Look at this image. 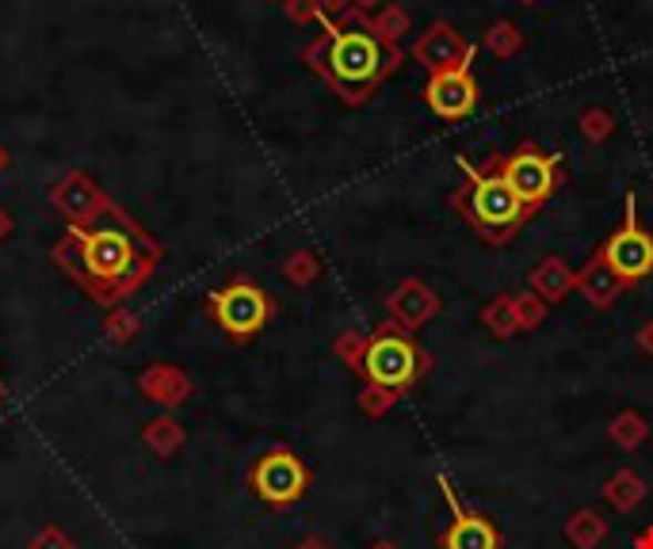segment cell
Listing matches in <instances>:
<instances>
[{"label":"cell","instance_id":"6da1fadb","mask_svg":"<svg viewBox=\"0 0 653 549\" xmlns=\"http://www.w3.org/2000/svg\"><path fill=\"white\" fill-rule=\"evenodd\" d=\"M161 260V240L137 226L119 203L96 226L65 229L50 248V263L103 309L126 305V298H134L157 274Z\"/></svg>","mask_w":653,"mask_h":549},{"label":"cell","instance_id":"7a4b0ae2","mask_svg":"<svg viewBox=\"0 0 653 549\" xmlns=\"http://www.w3.org/2000/svg\"><path fill=\"white\" fill-rule=\"evenodd\" d=\"M367 20H371V15L348 8L340 20L322 23L325 31L303 50V62L314 69V73L337 92V100L348 103V107L371 103L378 96V89L406 65V50L378 39V34L367 28Z\"/></svg>","mask_w":653,"mask_h":549},{"label":"cell","instance_id":"3957f363","mask_svg":"<svg viewBox=\"0 0 653 549\" xmlns=\"http://www.w3.org/2000/svg\"><path fill=\"white\" fill-rule=\"evenodd\" d=\"M462 184L451 191V210L467 221L475 234L493 248H504L531 221V206L504 184L497 172L470 165L467 157H459Z\"/></svg>","mask_w":653,"mask_h":549},{"label":"cell","instance_id":"277c9868","mask_svg":"<svg viewBox=\"0 0 653 549\" xmlns=\"http://www.w3.org/2000/svg\"><path fill=\"white\" fill-rule=\"evenodd\" d=\"M428 366H432V359H428V351L412 340V332L394 321H382L371 336H367L364 363H359L356 374L364 377L367 385H378V390L406 393L428 374Z\"/></svg>","mask_w":653,"mask_h":549},{"label":"cell","instance_id":"5b68a950","mask_svg":"<svg viewBox=\"0 0 653 549\" xmlns=\"http://www.w3.org/2000/svg\"><path fill=\"white\" fill-rule=\"evenodd\" d=\"M206 313L234 343H248L268 329V321L275 317V302L268 290L256 287L253 279H229L226 287L206 294Z\"/></svg>","mask_w":653,"mask_h":549},{"label":"cell","instance_id":"8992f818","mask_svg":"<svg viewBox=\"0 0 653 549\" xmlns=\"http://www.w3.org/2000/svg\"><path fill=\"white\" fill-rule=\"evenodd\" d=\"M486 168L497 172L531 210H539V206L558 191V184H562V157H558V153H543L531 142L516 145L512 153L489 157Z\"/></svg>","mask_w":653,"mask_h":549},{"label":"cell","instance_id":"52a82bcc","mask_svg":"<svg viewBox=\"0 0 653 549\" xmlns=\"http://www.w3.org/2000/svg\"><path fill=\"white\" fill-rule=\"evenodd\" d=\"M248 488L256 493V500L268 504V508L283 511L290 504H298L309 488V469L287 446H272L248 469Z\"/></svg>","mask_w":653,"mask_h":549},{"label":"cell","instance_id":"ba28073f","mask_svg":"<svg viewBox=\"0 0 653 549\" xmlns=\"http://www.w3.org/2000/svg\"><path fill=\"white\" fill-rule=\"evenodd\" d=\"M600 256L612 263L615 274H623L626 287L650 279L653 274V234H646L639 221V195L626 191V210H623V226L600 245Z\"/></svg>","mask_w":653,"mask_h":549},{"label":"cell","instance_id":"9c48e42d","mask_svg":"<svg viewBox=\"0 0 653 549\" xmlns=\"http://www.w3.org/2000/svg\"><path fill=\"white\" fill-rule=\"evenodd\" d=\"M50 206H54L58 214L65 218L69 229H89L96 226V221L108 218V210L115 206L108 191L96 184V179L89 176V172L81 168H69L62 176L54 179V187H50Z\"/></svg>","mask_w":653,"mask_h":549},{"label":"cell","instance_id":"30bf717a","mask_svg":"<svg viewBox=\"0 0 653 549\" xmlns=\"http://www.w3.org/2000/svg\"><path fill=\"white\" fill-rule=\"evenodd\" d=\"M412 62L425 65L428 73H447V69H470L478 58V46L470 39H462L459 28L447 20L428 23V31L417 34L412 42Z\"/></svg>","mask_w":653,"mask_h":549},{"label":"cell","instance_id":"8fae6325","mask_svg":"<svg viewBox=\"0 0 653 549\" xmlns=\"http://www.w3.org/2000/svg\"><path fill=\"white\" fill-rule=\"evenodd\" d=\"M478 81L475 69H447V73H428L425 84V103L436 118L443 123H459L478 111Z\"/></svg>","mask_w":653,"mask_h":549},{"label":"cell","instance_id":"7c38bea8","mask_svg":"<svg viewBox=\"0 0 653 549\" xmlns=\"http://www.w3.org/2000/svg\"><path fill=\"white\" fill-rule=\"evenodd\" d=\"M436 485H440L447 508H451V522H447V530L440 535L443 549H501V535H497V527L486 519V515L462 508L459 496H455V488H451V480L440 474L436 477Z\"/></svg>","mask_w":653,"mask_h":549},{"label":"cell","instance_id":"4fadbf2b","mask_svg":"<svg viewBox=\"0 0 653 549\" xmlns=\"http://www.w3.org/2000/svg\"><path fill=\"white\" fill-rule=\"evenodd\" d=\"M440 309H443V298L436 294L425 279H406L386 294V313H390V321L409 332H417V329H425L428 321H436Z\"/></svg>","mask_w":653,"mask_h":549},{"label":"cell","instance_id":"5bb4252c","mask_svg":"<svg viewBox=\"0 0 653 549\" xmlns=\"http://www.w3.org/2000/svg\"><path fill=\"white\" fill-rule=\"evenodd\" d=\"M137 393H142L145 401H153V405H161L165 412L180 408L187 397L195 393V382L187 371H180V366L172 363H153L145 366L142 374H137Z\"/></svg>","mask_w":653,"mask_h":549},{"label":"cell","instance_id":"9a60e30c","mask_svg":"<svg viewBox=\"0 0 653 549\" xmlns=\"http://www.w3.org/2000/svg\"><path fill=\"white\" fill-rule=\"evenodd\" d=\"M573 290L589 302L592 309H612L619 298L626 294V282H623V274H615L612 271V263L600 256V248L589 256V263L578 271V282H573Z\"/></svg>","mask_w":653,"mask_h":549},{"label":"cell","instance_id":"2e32d148","mask_svg":"<svg viewBox=\"0 0 653 549\" xmlns=\"http://www.w3.org/2000/svg\"><path fill=\"white\" fill-rule=\"evenodd\" d=\"M573 282H578V271H573L562 256H543V260H539L528 274V290L543 298L547 305L562 302V298L573 290Z\"/></svg>","mask_w":653,"mask_h":549},{"label":"cell","instance_id":"e0dca14e","mask_svg":"<svg viewBox=\"0 0 653 549\" xmlns=\"http://www.w3.org/2000/svg\"><path fill=\"white\" fill-rule=\"evenodd\" d=\"M142 443L150 446L157 458H172V454H180V446L187 443V432H184V424H180L172 412H161V416H153L150 424L142 427Z\"/></svg>","mask_w":653,"mask_h":549},{"label":"cell","instance_id":"ac0fdd59","mask_svg":"<svg viewBox=\"0 0 653 549\" xmlns=\"http://www.w3.org/2000/svg\"><path fill=\"white\" fill-rule=\"evenodd\" d=\"M604 500L612 504L615 511H634L646 500V480L634 474V469H615V474L604 480Z\"/></svg>","mask_w":653,"mask_h":549},{"label":"cell","instance_id":"d6986e66","mask_svg":"<svg viewBox=\"0 0 653 549\" xmlns=\"http://www.w3.org/2000/svg\"><path fill=\"white\" fill-rule=\"evenodd\" d=\"M481 324L493 332L497 340H512L520 329V317H516V294H497L481 305Z\"/></svg>","mask_w":653,"mask_h":549},{"label":"cell","instance_id":"ffe728a7","mask_svg":"<svg viewBox=\"0 0 653 549\" xmlns=\"http://www.w3.org/2000/svg\"><path fill=\"white\" fill-rule=\"evenodd\" d=\"M565 538L578 549H596L608 538V519L592 508H578L565 522Z\"/></svg>","mask_w":653,"mask_h":549},{"label":"cell","instance_id":"44dd1931","mask_svg":"<svg viewBox=\"0 0 653 549\" xmlns=\"http://www.w3.org/2000/svg\"><path fill=\"white\" fill-rule=\"evenodd\" d=\"M481 46H486L489 54L497 58V62H512V58L523 50V31H520V23H512V20H493V23L486 28V34H481Z\"/></svg>","mask_w":653,"mask_h":549},{"label":"cell","instance_id":"7402d4cb","mask_svg":"<svg viewBox=\"0 0 653 549\" xmlns=\"http://www.w3.org/2000/svg\"><path fill=\"white\" fill-rule=\"evenodd\" d=\"M367 28H371L378 39L382 42H390V46H398L401 39L409 34V28H412V15L406 12L401 4H394V0H386L382 8L367 20Z\"/></svg>","mask_w":653,"mask_h":549},{"label":"cell","instance_id":"603a6c76","mask_svg":"<svg viewBox=\"0 0 653 549\" xmlns=\"http://www.w3.org/2000/svg\"><path fill=\"white\" fill-rule=\"evenodd\" d=\"M608 435H612V443L623 446V450H639V446L650 439V424H646V419H642L634 408H623V412H619V416L612 419Z\"/></svg>","mask_w":653,"mask_h":549},{"label":"cell","instance_id":"cb8c5ba5","mask_svg":"<svg viewBox=\"0 0 653 549\" xmlns=\"http://www.w3.org/2000/svg\"><path fill=\"white\" fill-rule=\"evenodd\" d=\"M279 271L290 287H309V282L322 279V260H317V252H309V248H295V252L283 256Z\"/></svg>","mask_w":653,"mask_h":549},{"label":"cell","instance_id":"d4e9b609","mask_svg":"<svg viewBox=\"0 0 653 549\" xmlns=\"http://www.w3.org/2000/svg\"><path fill=\"white\" fill-rule=\"evenodd\" d=\"M137 332H142V317H137L134 309L115 305V309H108V313H103V336H108V343H115V348L131 343Z\"/></svg>","mask_w":653,"mask_h":549},{"label":"cell","instance_id":"484cf974","mask_svg":"<svg viewBox=\"0 0 653 549\" xmlns=\"http://www.w3.org/2000/svg\"><path fill=\"white\" fill-rule=\"evenodd\" d=\"M581 134H584V142H592V145H604L608 137L615 134V115L608 107H584L581 111Z\"/></svg>","mask_w":653,"mask_h":549},{"label":"cell","instance_id":"4316f807","mask_svg":"<svg viewBox=\"0 0 653 549\" xmlns=\"http://www.w3.org/2000/svg\"><path fill=\"white\" fill-rule=\"evenodd\" d=\"M547 313H550V305L539 294H531V290L516 294V317H520V329H539V324L547 321Z\"/></svg>","mask_w":653,"mask_h":549},{"label":"cell","instance_id":"83f0119b","mask_svg":"<svg viewBox=\"0 0 653 549\" xmlns=\"http://www.w3.org/2000/svg\"><path fill=\"white\" fill-rule=\"evenodd\" d=\"M401 401V393L394 390H378V385H367L364 393H359V408L367 412V416H386L394 405Z\"/></svg>","mask_w":653,"mask_h":549},{"label":"cell","instance_id":"f1b7e54d","mask_svg":"<svg viewBox=\"0 0 653 549\" xmlns=\"http://www.w3.org/2000/svg\"><path fill=\"white\" fill-rule=\"evenodd\" d=\"M364 351H367L364 332H340V336H337V359H340V363H348L351 371H359V363H364Z\"/></svg>","mask_w":653,"mask_h":549},{"label":"cell","instance_id":"f546056e","mask_svg":"<svg viewBox=\"0 0 653 549\" xmlns=\"http://www.w3.org/2000/svg\"><path fill=\"white\" fill-rule=\"evenodd\" d=\"M28 549H76V542L65 535L62 527H42L39 535L28 542Z\"/></svg>","mask_w":653,"mask_h":549},{"label":"cell","instance_id":"4dcf8cb0","mask_svg":"<svg viewBox=\"0 0 653 549\" xmlns=\"http://www.w3.org/2000/svg\"><path fill=\"white\" fill-rule=\"evenodd\" d=\"M283 12H287V20L298 23V28L322 20V12H317V0H283Z\"/></svg>","mask_w":653,"mask_h":549},{"label":"cell","instance_id":"1f68e13d","mask_svg":"<svg viewBox=\"0 0 653 549\" xmlns=\"http://www.w3.org/2000/svg\"><path fill=\"white\" fill-rule=\"evenodd\" d=\"M351 8V0H317V12H322V23L340 20L344 12Z\"/></svg>","mask_w":653,"mask_h":549},{"label":"cell","instance_id":"d6a6232c","mask_svg":"<svg viewBox=\"0 0 653 549\" xmlns=\"http://www.w3.org/2000/svg\"><path fill=\"white\" fill-rule=\"evenodd\" d=\"M634 340H639V348L646 351V355H653V321L642 324V329H639V336H634Z\"/></svg>","mask_w":653,"mask_h":549},{"label":"cell","instance_id":"836d02e7","mask_svg":"<svg viewBox=\"0 0 653 549\" xmlns=\"http://www.w3.org/2000/svg\"><path fill=\"white\" fill-rule=\"evenodd\" d=\"M12 229H16V221H12V214L0 206V245H4L8 237H12Z\"/></svg>","mask_w":653,"mask_h":549},{"label":"cell","instance_id":"e575fe53","mask_svg":"<svg viewBox=\"0 0 653 549\" xmlns=\"http://www.w3.org/2000/svg\"><path fill=\"white\" fill-rule=\"evenodd\" d=\"M382 4H386V0H351V8H356V12H364V15H375Z\"/></svg>","mask_w":653,"mask_h":549},{"label":"cell","instance_id":"d590c367","mask_svg":"<svg viewBox=\"0 0 653 549\" xmlns=\"http://www.w3.org/2000/svg\"><path fill=\"white\" fill-rule=\"evenodd\" d=\"M295 549H333L329 542H325V538H317V535H309V538H303V542H298Z\"/></svg>","mask_w":653,"mask_h":549},{"label":"cell","instance_id":"8d00e7d4","mask_svg":"<svg viewBox=\"0 0 653 549\" xmlns=\"http://www.w3.org/2000/svg\"><path fill=\"white\" fill-rule=\"evenodd\" d=\"M634 549H653V527H646L639 538H634Z\"/></svg>","mask_w":653,"mask_h":549},{"label":"cell","instance_id":"74e56055","mask_svg":"<svg viewBox=\"0 0 653 549\" xmlns=\"http://www.w3.org/2000/svg\"><path fill=\"white\" fill-rule=\"evenodd\" d=\"M8 168H12V153H8V145L0 142V176H4Z\"/></svg>","mask_w":653,"mask_h":549},{"label":"cell","instance_id":"f35d334b","mask_svg":"<svg viewBox=\"0 0 653 549\" xmlns=\"http://www.w3.org/2000/svg\"><path fill=\"white\" fill-rule=\"evenodd\" d=\"M371 549H401V546L394 542V538H378V542H375Z\"/></svg>","mask_w":653,"mask_h":549},{"label":"cell","instance_id":"ab89813d","mask_svg":"<svg viewBox=\"0 0 653 549\" xmlns=\"http://www.w3.org/2000/svg\"><path fill=\"white\" fill-rule=\"evenodd\" d=\"M0 401H4V382H0Z\"/></svg>","mask_w":653,"mask_h":549},{"label":"cell","instance_id":"60d3db41","mask_svg":"<svg viewBox=\"0 0 653 549\" xmlns=\"http://www.w3.org/2000/svg\"><path fill=\"white\" fill-rule=\"evenodd\" d=\"M523 4H531V0H523Z\"/></svg>","mask_w":653,"mask_h":549}]
</instances>
